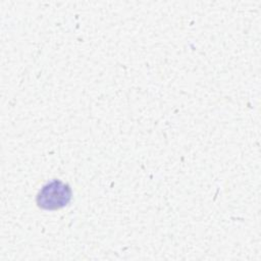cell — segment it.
Listing matches in <instances>:
<instances>
[{
  "label": "cell",
  "instance_id": "1",
  "mask_svg": "<svg viewBox=\"0 0 261 261\" xmlns=\"http://www.w3.org/2000/svg\"><path fill=\"white\" fill-rule=\"evenodd\" d=\"M72 197V191L68 184L59 179H53L44 185L37 194L36 202L39 208L44 210H57L66 206Z\"/></svg>",
  "mask_w": 261,
  "mask_h": 261
}]
</instances>
